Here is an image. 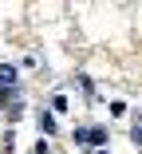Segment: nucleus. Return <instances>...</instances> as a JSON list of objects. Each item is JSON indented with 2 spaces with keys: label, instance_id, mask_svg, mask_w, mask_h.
<instances>
[{
  "label": "nucleus",
  "instance_id": "nucleus-1",
  "mask_svg": "<svg viewBox=\"0 0 142 154\" xmlns=\"http://www.w3.org/2000/svg\"><path fill=\"white\" fill-rule=\"evenodd\" d=\"M16 83V67H0V87H12Z\"/></svg>",
  "mask_w": 142,
  "mask_h": 154
},
{
  "label": "nucleus",
  "instance_id": "nucleus-2",
  "mask_svg": "<svg viewBox=\"0 0 142 154\" xmlns=\"http://www.w3.org/2000/svg\"><path fill=\"white\" fill-rule=\"evenodd\" d=\"M83 142H91V146H95V142H103V131H87V134H83Z\"/></svg>",
  "mask_w": 142,
  "mask_h": 154
}]
</instances>
